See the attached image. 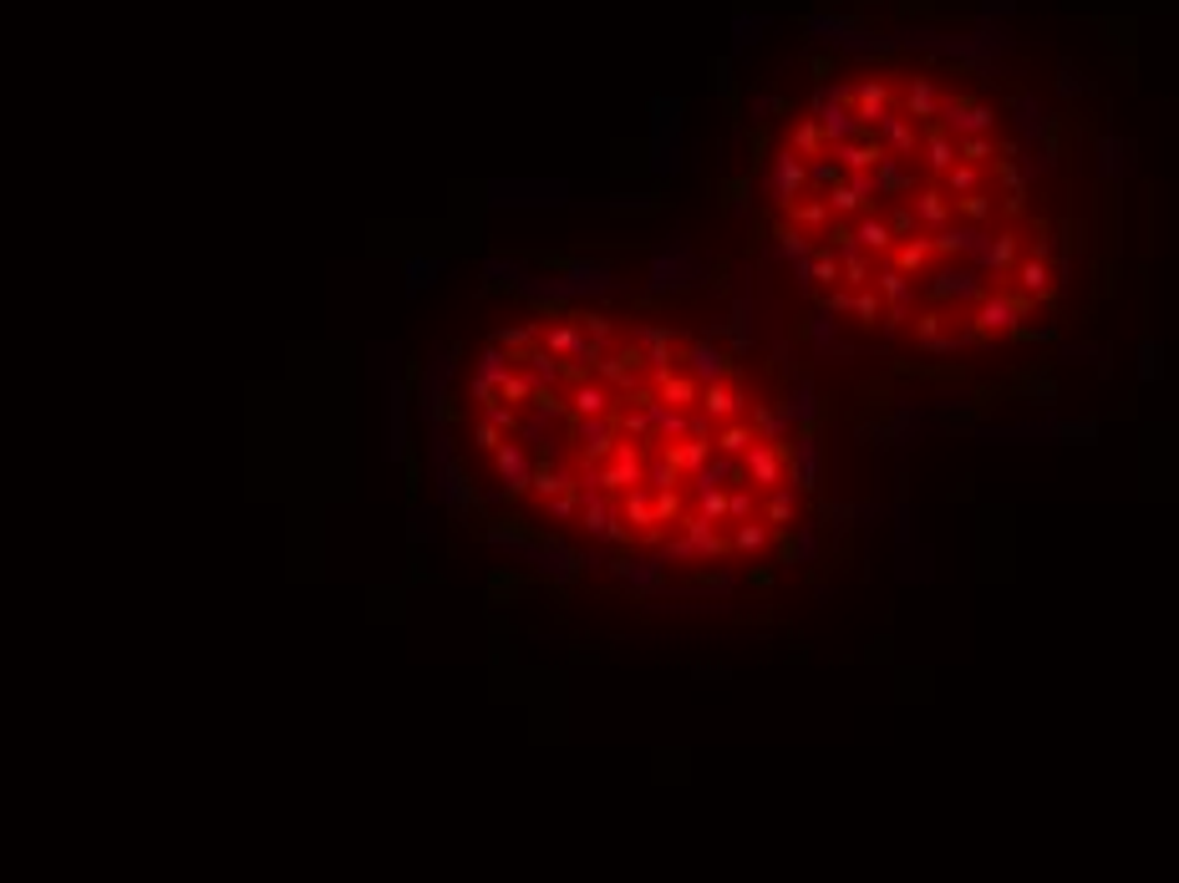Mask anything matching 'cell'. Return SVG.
<instances>
[{
  "instance_id": "1",
  "label": "cell",
  "mask_w": 1179,
  "mask_h": 883,
  "mask_svg": "<svg viewBox=\"0 0 1179 883\" xmlns=\"http://www.w3.org/2000/svg\"><path fill=\"white\" fill-rule=\"evenodd\" d=\"M544 345H549L555 356H565V361H590V366H596V361L605 356V345H600L596 335H590V330H585L575 316L549 320V325H544Z\"/></svg>"
},
{
  "instance_id": "2",
  "label": "cell",
  "mask_w": 1179,
  "mask_h": 883,
  "mask_svg": "<svg viewBox=\"0 0 1179 883\" xmlns=\"http://www.w3.org/2000/svg\"><path fill=\"white\" fill-rule=\"evenodd\" d=\"M570 442L580 452V467L590 462H610L621 432H615V417H570Z\"/></svg>"
},
{
  "instance_id": "3",
  "label": "cell",
  "mask_w": 1179,
  "mask_h": 883,
  "mask_svg": "<svg viewBox=\"0 0 1179 883\" xmlns=\"http://www.w3.org/2000/svg\"><path fill=\"white\" fill-rule=\"evenodd\" d=\"M641 371H646V351H641L636 341L621 345V351H605V356L596 361V376H600V382H605L615 396H631V391H636V386H641V382H636Z\"/></svg>"
},
{
  "instance_id": "4",
  "label": "cell",
  "mask_w": 1179,
  "mask_h": 883,
  "mask_svg": "<svg viewBox=\"0 0 1179 883\" xmlns=\"http://www.w3.org/2000/svg\"><path fill=\"white\" fill-rule=\"evenodd\" d=\"M493 467H499V477H504V493H509V498H518V493L534 488V467H539V457H530V452H524L514 437H509L504 448L493 452Z\"/></svg>"
},
{
  "instance_id": "5",
  "label": "cell",
  "mask_w": 1179,
  "mask_h": 883,
  "mask_svg": "<svg viewBox=\"0 0 1179 883\" xmlns=\"http://www.w3.org/2000/svg\"><path fill=\"white\" fill-rule=\"evenodd\" d=\"M681 371H691L702 386H712V382H728L732 376V361L717 341H691L687 351H681Z\"/></svg>"
},
{
  "instance_id": "6",
  "label": "cell",
  "mask_w": 1179,
  "mask_h": 883,
  "mask_svg": "<svg viewBox=\"0 0 1179 883\" xmlns=\"http://www.w3.org/2000/svg\"><path fill=\"white\" fill-rule=\"evenodd\" d=\"M565 401H570V417H615V407H621V396L610 391L600 376L570 386V391H565Z\"/></svg>"
},
{
  "instance_id": "7",
  "label": "cell",
  "mask_w": 1179,
  "mask_h": 883,
  "mask_svg": "<svg viewBox=\"0 0 1179 883\" xmlns=\"http://www.w3.org/2000/svg\"><path fill=\"white\" fill-rule=\"evenodd\" d=\"M621 514H625V523L636 528L646 543L662 539V523H656V493H651L646 483H641V488H631V493H621Z\"/></svg>"
},
{
  "instance_id": "8",
  "label": "cell",
  "mask_w": 1179,
  "mask_h": 883,
  "mask_svg": "<svg viewBox=\"0 0 1179 883\" xmlns=\"http://www.w3.org/2000/svg\"><path fill=\"white\" fill-rule=\"evenodd\" d=\"M676 528H681V539H687L691 549H697V559H722V554L732 549V539H722L712 518H702L697 508H687V518H681Z\"/></svg>"
},
{
  "instance_id": "9",
  "label": "cell",
  "mask_w": 1179,
  "mask_h": 883,
  "mask_svg": "<svg viewBox=\"0 0 1179 883\" xmlns=\"http://www.w3.org/2000/svg\"><path fill=\"white\" fill-rule=\"evenodd\" d=\"M656 396H662L666 407H681V411H697L702 407V382L691 376V371H666V376H656Z\"/></svg>"
},
{
  "instance_id": "10",
  "label": "cell",
  "mask_w": 1179,
  "mask_h": 883,
  "mask_svg": "<svg viewBox=\"0 0 1179 883\" xmlns=\"http://www.w3.org/2000/svg\"><path fill=\"white\" fill-rule=\"evenodd\" d=\"M702 411L717 427L738 422V417H747V396H742L732 382H712V386H702Z\"/></svg>"
},
{
  "instance_id": "11",
  "label": "cell",
  "mask_w": 1179,
  "mask_h": 883,
  "mask_svg": "<svg viewBox=\"0 0 1179 883\" xmlns=\"http://www.w3.org/2000/svg\"><path fill=\"white\" fill-rule=\"evenodd\" d=\"M615 432L625 437V442H636L641 452H662V437H656V427H651V417L641 407H631V401H621V407H615Z\"/></svg>"
},
{
  "instance_id": "12",
  "label": "cell",
  "mask_w": 1179,
  "mask_h": 883,
  "mask_svg": "<svg viewBox=\"0 0 1179 883\" xmlns=\"http://www.w3.org/2000/svg\"><path fill=\"white\" fill-rule=\"evenodd\" d=\"M534 498H565V493H580V477L570 473V467H559V462H539V467H534Z\"/></svg>"
},
{
  "instance_id": "13",
  "label": "cell",
  "mask_w": 1179,
  "mask_h": 883,
  "mask_svg": "<svg viewBox=\"0 0 1179 883\" xmlns=\"http://www.w3.org/2000/svg\"><path fill=\"white\" fill-rule=\"evenodd\" d=\"M646 417H651V427H656V437L662 442H687L691 437V411H681V407H666L662 396L646 407Z\"/></svg>"
},
{
  "instance_id": "14",
  "label": "cell",
  "mask_w": 1179,
  "mask_h": 883,
  "mask_svg": "<svg viewBox=\"0 0 1179 883\" xmlns=\"http://www.w3.org/2000/svg\"><path fill=\"white\" fill-rule=\"evenodd\" d=\"M757 442V427H753V417H738V422H722L717 427V437H712V448L722 452V457H747V448Z\"/></svg>"
},
{
  "instance_id": "15",
  "label": "cell",
  "mask_w": 1179,
  "mask_h": 883,
  "mask_svg": "<svg viewBox=\"0 0 1179 883\" xmlns=\"http://www.w3.org/2000/svg\"><path fill=\"white\" fill-rule=\"evenodd\" d=\"M662 452H666V457H672V462H676V467H681V473H687V477H697V473H702V467H707V462L717 457V448H712V442H697V437H687V442H662Z\"/></svg>"
},
{
  "instance_id": "16",
  "label": "cell",
  "mask_w": 1179,
  "mask_h": 883,
  "mask_svg": "<svg viewBox=\"0 0 1179 883\" xmlns=\"http://www.w3.org/2000/svg\"><path fill=\"white\" fill-rule=\"evenodd\" d=\"M738 483H747V473H742V457H722V452L707 462L702 473L691 477V488H738Z\"/></svg>"
},
{
  "instance_id": "17",
  "label": "cell",
  "mask_w": 1179,
  "mask_h": 883,
  "mask_svg": "<svg viewBox=\"0 0 1179 883\" xmlns=\"http://www.w3.org/2000/svg\"><path fill=\"white\" fill-rule=\"evenodd\" d=\"M518 371H530V376H534L539 386H559V382H565V356H555V351H549V345L539 341V345L530 351V356L518 361Z\"/></svg>"
},
{
  "instance_id": "18",
  "label": "cell",
  "mask_w": 1179,
  "mask_h": 883,
  "mask_svg": "<svg viewBox=\"0 0 1179 883\" xmlns=\"http://www.w3.org/2000/svg\"><path fill=\"white\" fill-rule=\"evenodd\" d=\"M518 371V356L514 351H504V345L493 341V345H483V356H478V376H483V382H493V386H504L509 376H514Z\"/></svg>"
},
{
  "instance_id": "19",
  "label": "cell",
  "mask_w": 1179,
  "mask_h": 883,
  "mask_svg": "<svg viewBox=\"0 0 1179 883\" xmlns=\"http://www.w3.org/2000/svg\"><path fill=\"white\" fill-rule=\"evenodd\" d=\"M794 518H798V488H794V483H783V488L763 493V523L783 528V523H794Z\"/></svg>"
},
{
  "instance_id": "20",
  "label": "cell",
  "mask_w": 1179,
  "mask_h": 883,
  "mask_svg": "<svg viewBox=\"0 0 1179 883\" xmlns=\"http://www.w3.org/2000/svg\"><path fill=\"white\" fill-rule=\"evenodd\" d=\"M753 518H763V493L753 488V483H738V488H728V523H753Z\"/></svg>"
},
{
  "instance_id": "21",
  "label": "cell",
  "mask_w": 1179,
  "mask_h": 883,
  "mask_svg": "<svg viewBox=\"0 0 1179 883\" xmlns=\"http://www.w3.org/2000/svg\"><path fill=\"white\" fill-rule=\"evenodd\" d=\"M681 477H687V473H681V467H676L666 452H651V457H646V488L651 493H672Z\"/></svg>"
},
{
  "instance_id": "22",
  "label": "cell",
  "mask_w": 1179,
  "mask_h": 883,
  "mask_svg": "<svg viewBox=\"0 0 1179 883\" xmlns=\"http://www.w3.org/2000/svg\"><path fill=\"white\" fill-rule=\"evenodd\" d=\"M407 391L402 386H392V401H386V411H392V442H386V457H407Z\"/></svg>"
},
{
  "instance_id": "23",
  "label": "cell",
  "mask_w": 1179,
  "mask_h": 883,
  "mask_svg": "<svg viewBox=\"0 0 1179 883\" xmlns=\"http://www.w3.org/2000/svg\"><path fill=\"white\" fill-rule=\"evenodd\" d=\"M768 543H773V523H763V518L732 528V549H738V554H763Z\"/></svg>"
},
{
  "instance_id": "24",
  "label": "cell",
  "mask_w": 1179,
  "mask_h": 883,
  "mask_svg": "<svg viewBox=\"0 0 1179 883\" xmlns=\"http://www.w3.org/2000/svg\"><path fill=\"white\" fill-rule=\"evenodd\" d=\"M788 411H773V407H763V401H753V427H757V437L763 442H788Z\"/></svg>"
},
{
  "instance_id": "25",
  "label": "cell",
  "mask_w": 1179,
  "mask_h": 883,
  "mask_svg": "<svg viewBox=\"0 0 1179 883\" xmlns=\"http://www.w3.org/2000/svg\"><path fill=\"white\" fill-rule=\"evenodd\" d=\"M534 391H539V382H534L530 371H514V376H509V382L499 386V396H504L509 407H530V401H534Z\"/></svg>"
},
{
  "instance_id": "26",
  "label": "cell",
  "mask_w": 1179,
  "mask_h": 883,
  "mask_svg": "<svg viewBox=\"0 0 1179 883\" xmlns=\"http://www.w3.org/2000/svg\"><path fill=\"white\" fill-rule=\"evenodd\" d=\"M580 564H585V559L570 554L565 543H549V549H544V569H549L555 580H575V569H580Z\"/></svg>"
},
{
  "instance_id": "27",
  "label": "cell",
  "mask_w": 1179,
  "mask_h": 883,
  "mask_svg": "<svg viewBox=\"0 0 1179 883\" xmlns=\"http://www.w3.org/2000/svg\"><path fill=\"white\" fill-rule=\"evenodd\" d=\"M697 514L712 523H728V488H697Z\"/></svg>"
},
{
  "instance_id": "28",
  "label": "cell",
  "mask_w": 1179,
  "mask_h": 883,
  "mask_svg": "<svg viewBox=\"0 0 1179 883\" xmlns=\"http://www.w3.org/2000/svg\"><path fill=\"white\" fill-rule=\"evenodd\" d=\"M483 422H493L504 437H518V407H509V401H493V407H483Z\"/></svg>"
},
{
  "instance_id": "29",
  "label": "cell",
  "mask_w": 1179,
  "mask_h": 883,
  "mask_svg": "<svg viewBox=\"0 0 1179 883\" xmlns=\"http://www.w3.org/2000/svg\"><path fill=\"white\" fill-rule=\"evenodd\" d=\"M443 498H448L452 508H468V503H473V488L463 483V473H458V467H443Z\"/></svg>"
},
{
  "instance_id": "30",
  "label": "cell",
  "mask_w": 1179,
  "mask_h": 883,
  "mask_svg": "<svg viewBox=\"0 0 1179 883\" xmlns=\"http://www.w3.org/2000/svg\"><path fill=\"white\" fill-rule=\"evenodd\" d=\"M687 518V503H681V493H656V523L662 528H672V523H681Z\"/></svg>"
},
{
  "instance_id": "31",
  "label": "cell",
  "mask_w": 1179,
  "mask_h": 883,
  "mask_svg": "<svg viewBox=\"0 0 1179 883\" xmlns=\"http://www.w3.org/2000/svg\"><path fill=\"white\" fill-rule=\"evenodd\" d=\"M504 442H509V437L499 432V427H493V422H473V448H483V452H499V448H504Z\"/></svg>"
},
{
  "instance_id": "32",
  "label": "cell",
  "mask_w": 1179,
  "mask_h": 883,
  "mask_svg": "<svg viewBox=\"0 0 1179 883\" xmlns=\"http://www.w3.org/2000/svg\"><path fill=\"white\" fill-rule=\"evenodd\" d=\"M788 417H798V422H814V396H809V386H798V396H788Z\"/></svg>"
},
{
  "instance_id": "33",
  "label": "cell",
  "mask_w": 1179,
  "mask_h": 883,
  "mask_svg": "<svg viewBox=\"0 0 1179 883\" xmlns=\"http://www.w3.org/2000/svg\"><path fill=\"white\" fill-rule=\"evenodd\" d=\"M575 320H580V325L590 330V335H596L600 345H610V316H596V310H590V316H585V310H580V316H575Z\"/></svg>"
},
{
  "instance_id": "34",
  "label": "cell",
  "mask_w": 1179,
  "mask_h": 883,
  "mask_svg": "<svg viewBox=\"0 0 1179 883\" xmlns=\"http://www.w3.org/2000/svg\"><path fill=\"white\" fill-rule=\"evenodd\" d=\"M544 508H549V518H575V514H580V493H565V498H549V503H544Z\"/></svg>"
}]
</instances>
